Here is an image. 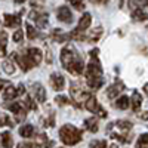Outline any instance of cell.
<instances>
[{
	"label": "cell",
	"mask_w": 148,
	"mask_h": 148,
	"mask_svg": "<svg viewBox=\"0 0 148 148\" xmlns=\"http://www.w3.org/2000/svg\"><path fill=\"white\" fill-rule=\"evenodd\" d=\"M19 135L22 138H31L34 135V127L31 125H24L21 129H19Z\"/></svg>",
	"instance_id": "obj_17"
},
{
	"label": "cell",
	"mask_w": 148,
	"mask_h": 148,
	"mask_svg": "<svg viewBox=\"0 0 148 148\" xmlns=\"http://www.w3.org/2000/svg\"><path fill=\"white\" fill-rule=\"evenodd\" d=\"M129 6H130L132 9H139V8L142 6V2H141V0H130Z\"/></svg>",
	"instance_id": "obj_33"
},
{
	"label": "cell",
	"mask_w": 148,
	"mask_h": 148,
	"mask_svg": "<svg viewBox=\"0 0 148 148\" xmlns=\"http://www.w3.org/2000/svg\"><path fill=\"white\" fill-rule=\"evenodd\" d=\"M5 19V25L9 28H15L21 25V15H14V14H5L3 15Z\"/></svg>",
	"instance_id": "obj_7"
},
{
	"label": "cell",
	"mask_w": 148,
	"mask_h": 148,
	"mask_svg": "<svg viewBox=\"0 0 148 148\" xmlns=\"http://www.w3.org/2000/svg\"><path fill=\"white\" fill-rule=\"evenodd\" d=\"M116 107L119 110H126L129 107V98L127 96H120L119 99L116 101Z\"/></svg>",
	"instance_id": "obj_21"
},
{
	"label": "cell",
	"mask_w": 148,
	"mask_h": 148,
	"mask_svg": "<svg viewBox=\"0 0 148 148\" xmlns=\"http://www.w3.org/2000/svg\"><path fill=\"white\" fill-rule=\"evenodd\" d=\"M6 84H8V83H6L5 80H2V79H0V90H2V89L5 88V86H6Z\"/></svg>",
	"instance_id": "obj_38"
},
{
	"label": "cell",
	"mask_w": 148,
	"mask_h": 148,
	"mask_svg": "<svg viewBox=\"0 0 148 148\" xmlns=\"http://www.w3.org/2000/svg\"><path fill=\"white\" fill-rule=\"evenodd\" d=\"M86 108H88L90 113H93V114H96L98 117H107V111L98 104V101H96V98L95 96H89L88 99H86Z\"/></svg>",
	"instance_id": "obj_4"
},
{
	"label": "cell",
	"mask_w": 148,
	"mask_h": 148,
	"mask_svg": "<svg viewBox=\"0 0 148 148\" xmlns=\"http://www.w3.org/2000/svg\"><path fill=\"white\" fill-rule=\"evenodd\" d=\"M22 37H24V34H22V31H21V30L15 31V34H14V42H16V43L22 42Z\"/></svg>",
	"instance_id": "obj_35"
},
{
	"label": "cell",
	"mask_w": 148,
	"mask_h": 148,
	"mask_svg": "<svg viewBox=\"0 0 148 148\" xmlns=\"http://www.w3.org/2000/svg\"><path fill=\"white\" fill-rule=\"evenodd\" d=\"M0 126H14V125L6 114H0Z\"/></svg>",
	"instance_id": "obj_27"
},
{
	"label": "cell",
	"mask_w": 148,
	"mask_h": 148,
	"mask_svg": "<svg viewBox=\"0 0 148 148\" xmlns=\"http://www.w3.org/2000/svg\"><path fill=\"white\" fill-rule=\"evenodd\" d=\"M31 90H33V95L36 96V99L39 102H45L46 101V90H45V88L40 83H34L31 86Z\"/></svg>",
	"instance_id": "obj_8"
},
{
	"label": "cell",
	"mask_w": 148,
	"mask_h": 148,
	"mask_svg": "<svg viewBox=\"0 0 148 148\" xmlns=\"http://www.w3.org/2000/svg\"><path fill=\"white\" fill-rule=\"evenodd\" d=\"M136 147L138 148H148V133H144L138 138V142H136Z\"/></svg>",
	"instance_id": "obj_25"
},
{
	"label": "cell",
	"mask_w": 148,
	"mask_h": 148,
	"mask_svg": "<svg viewBox=\"0 0 148 148\" xmlns=\"http://www.w3.org/2000/svg\"><path fill=\"white\" fill-rule=\"evenodd\" d=\"M61 64H62V67L67 71H70L74 76L82 74L84 68V64H83L80 55L76 52V49L73 46H65L61 51Z\"/></svg>",
	"instance_id": "obj_1"
},
{
	"label": "cell",
	"mask_w": 148,
	"mask_h": 148,
	"mask_svg": "<svg viewBox=\"0 0 148 148\" xmlns=\"http://www.w3.org/2000/svg\"><path fill=\"white\" fill-rule=\"evenodd\" d=\"M30 18L36 22V25H39L40 28H45L47 25V14H39V12H31Z\"/></svg>",
	"instance_id": "obj_9"
},
{
	"label": "cell",
	"mask_w": 148,
	"mask_h": 148,
	"mask_svg": "<svg viewBox=\"0 0 148 148\" xmlns=\"http://www.w3.org/2000/svg\"><path fill=\"white\" fill-rule=\"evenodd\" d=\"M123 89H125V86H123L121 83H117V84H114V86H111V88L108 89V92H107V95H108V98H114V96H117Z\"/></svg>",
	"instance_id": "obj_19"
},
{
	"label": "cell",
	"mask_w": 148,
	"mask_h": 148,
	"mask_svg": "<svg viewBox=\"0 0 148 148\" xmlns=\"http://www.w3.org/2000/svg\"><path fill=\"white\" fill-rule=\"evenodd\" d=\"M6 55V46H0V58H3Z\"/></svg>",
	"instance_id": "obj_36"
},
{
	"label": "cell",
	"mask_w": 148,
	"mask_h": 148,
	"mask_svg": "<svg viewBox=\"0 0 148 148\" xmlns=\"http://www.w3.org/2000/svg\"><path fill=\"white\" fill-rule=\"evenodd\" d=\"M90 22H92V16H90V14H83V16L80 18V21H79V27H77V33H82V31H84V30H88L89 27H90Z\"/></svg>",
	"instance_id": "obj_11"
},
{
	"label": "cell",
	"mask_w": 148,
	"mask_h": 148,
	"mask_svg": "<svg viewBox=\"0 0 148 148\" xmlns=\"http://www.w3.org/2000/svg\"><path fill=\"white\" fill-rule=\"evenodd\" d=\"M56 18L61 21V22H71L73 21V14H71V10L67 8V6H61V8H58V10H56Z\"/></svg>",
	"instance_id": "obj_6"
},
{
	"label": "cell",
	"mask_w": 148,
	"mask_h": 148,
	"mask_svg": "<svg viewBox=\"0 0 148 148\" xmlns=\"http://www.w3.org/2000/svg\"><path fill=\"white\" fill-rule=\"evenodd\" d=\"M101 34H102V27H98V28H95V30H93V31L89 34V37L92 36V39H93V40H98Z\"/></svg>",
	"instance_id": "obj_29"
},
{
	"label": "cell",
	"mask_w": 148,
	"mask_h": 148,
	"mask_svg": "<svg viewBox=\"0 0 148 148\" xmlns=\"http://www.w3.org/2000/svg\"><path fill=\"white\" fill-rule=\"evenodd\" d=\"M0 145L3 148H12L14 147V139H12V135L9 132H3L0 135Z\"/></svg>",
	"instance_id": "obj_13"
},
{
	"label": "cell",
	"mask_w": 148,
	"mask_h": 148,
	"mask_svg": "<svg viewBox=\"0 0 148 148\" xmlns=\"http://www.w3.org/2000/svg\"><path fill=\"white\" fill-rule=\"evenodd\" d=\"M93 2H98V3H105L107 0H93Z\"/></svg>",
	"instance_id": "obj_39"
},
{
	"label": "cell",
	"mask_w": 148,
	"mask_h": 148,
	"mask_svg": "<svg viewBox=\"0 0 148 148\" xmlns=\"http://www.w3.org/2000/svg\"><path fill=\"white\" fill-rule=\"evenodd\" d=\"M132 18H133L135 21H145V19H148V14H145L141 8H139V9H133Z\"/></svg>",
	"instance_id": "obj_20"
},
{
	"label": "cell",
	"mask_w": 148,
	"mask_h": 148,
	"mask_svg": "<svg viewBox=\"0 0 148 148\" xmlns=\"http://www.w3.org/2000/svg\"><path fill=\"white\" fill-rule=\"evenodd\" d=\"M18 148H43V145H40L39 142L36 144H31V142H24V144H19Z\"/></svg>",
	"instance_id": "obj_28"
},
{
	"label": "cell",
	"mask_w": 148,
	"mask_h": 148,
	"mask_svg": "<svg viewBox=\"0 0 148 148\" xmlns=\"http://www.w3.org/2000/svg\"><path fill=\"white\" fill-rule=\"evenodd\" d=\"M59 138L67 145H76L82 141V132L73 125H64L59 130Z\"/></svg>",
	"instance_id": "obj_2"
},
{
	"label": "cell",
	"mask_w": 148,
	"mask_h": 148,
	"mask_svg": "<svg viewBox=\"0 0 148 148\" xmlns=\"http://www.w3.org/2000/svg\"><path fill=\"white\" fill-rule=\"evenodd\" d=\"M27 36H28V39L30 40H34V39H37L39 37V31H37L31 24H27Z\"/></svg>",
	"instance_id": "obj_24"
},
{
	"label": "cell",
	"mask_w": 148,
	"mask_h": 148,
	"mask_svg": "<svg viewBox=\"0 0 148 148\" xmlns=\"http://www.w3.org/2000/svg\"><path fill=\"white\" fill-rule=\"evenodd\" d=\"M55 101H56V104H59V105H65V104L70 102V101L67 99V96H56Z\"/></svg>",
	"instance_id": "obj_34"
},
{
	"label": "cell",
	"mask_w": 148,
	"mask_h": 148,
	"mask_svg": "<svg viewBox=\"0 0 148 148\" xmlns=\"http://www.w3.org/2000/svg\"><path fill=\"white\" fill-rule=\"evenodd\" d=\"M8 108L12 111V113H15V114H16L18 121H21L24 117H25V110L22 108V105H21V104H18V102H15V104H10V105H8Z\"/></svg>",
	"instance_id": "obj_12"
},
{
	"label": "cell",
	"mask_w": 148,
	"mask_h": 148,
	"mask_svg": "<svg viewBox=\"0 0 148 148\" xmlns=\"http://www.w3.org/2000/svg\"><path fill=\"white\" fill-rule=\"evenodd\" d=\"M25 56L28 58V61L31 62V65L36 67V65L40 64V61H42V56H43V55H42V51H40V49H37V47H30V49H27Z\"/></svg>",
	"instance_id": "obj_5"
},
{
	"label": "cell",
	"mask_w": 148,
	"mask_h": 148,
	"mask_svg": "<svg viewBox=\"0 0 148 148\" xmlns=\"http://www.w3.org/2000/svg\"><path fill=\"white\" fill-rule=\"evenodd\" d=\"M144 90H145V92L148 93V84H145V88H144Z\"/></svg>",
	"instance_id": "obj_40"
},
{
	"label": "cell",
	"mask_w": 148,
	"mask_h": 148,
	"mask_svg": "<svg viewBox=\"0 0 148 148\" xmlns=\"http://www.w3.org/2000/svg\"><path fill=\"white\" fill-rule=\"evenodd\" d=\"M51 82H52V88L55 90H62L64 86H65V80H64V77L61 76L59 73H53L52 74V76H51Z\"/></svg>",
	"instance_id": "obj_10"
},
{
	"label": "cell",
	"mask_w": 148,
	"mask_h": 148,
	"mask_svg": "<svg viewBox=\"0 0 148 148\" xmlns=\"http://www.w3.org/2000/svg\"><path fill=\"white\" fill-rule=\"evenodd\" d=\"M105 147H107L105 141H93L90 144V148H105Z\"/></svg>",
	"instance_id": "obj_31"
},
{
	"label": "cell",
	"mask_w": 148,
	"mask_h": 148,
	"mask_svg": "<svg viewBox=\"0 0 148 148\" xmlns=\"http://www.w3.org/2000/svg\"><path fill=\"white\" fill-rule=\"evenodd\" d=\"M16 3H22V2H25V0H15Z\"/></svg>",
	"instance_id": "obj_41"
},
{
	"label": "cell",
	"mask_w": 148,
	"mask_h": 148,
	"mask_svg": "<svg viewBox=\"0 0 148 148\" xmlns=\"http://www.w3.org/2000/svg\"><path fill=\"white\" fill-rule=\"evenodd\" d=\"M70 93H71V96H73L74 102H76V105H80L83 101L86 102V99H88V98L90 96L88 92H86V90L82 88V84H79V83H73V84H71Z\"/></svg>",
	"instance_id": "obj_3"
},
{
	"label": "cell",
	"mask_w": 148,
	"mask_h": 148,
	"mask_svg": "<svg viewBox=\"0 0 148 148\" xmlns=\"http://www.w3.org/2000/svg\"><path fill=\"white\" fill-rule=\"evenodd\" d=\"M141 119H142V120H148V111H145V113L141 114Z\"/></svg>",
	"instance_id": "obj_37"
},
{
	"label": "cell",
	"mask_w": 148,
	"mask_h": 148,
	"mask_svg": "<svg viewBox=\"0 0 148 148\" xmlns=\"http://www.w3.org/2000/svg\"><path fill=\"white\" fill-rule=\"evenodd\" d=\"M18 96V88H15V86H12V84H6V89H5V92H3V98L5 99H14V98H16Z\"/></svg>",
	"instance_id": "obj_14"
},
{
	"label": "cell",
	"mask_w": 148,
	"mask_h": 148,
	"mask_svg": "<svg viewBox=\"0 0 148 148\" xmlns=\"http://www.w3.org/2000/svg\"><path fill=\"white\" fill-rule=\"evenodd\" d=\"M3 70H5V73H8V74H14L15 73V65H14V62H12L10 59H8V61H3Z\"/></svg>",
	"instance_id": "obj_23"
},
{
	"label": "cell",
	"mask_w": 148,
	"mask_h": 148,
	"mask_svg": "<svg viewBox=\"0 0 148 148\" xmlns=\"http://www.w3.org/2000/svg\"><path fill=\"white\" fill-rule=\"evenodd\" d=\"M141 105H142V96L138 92H133V95H132V108H133V111H138L141 108Z\"/></svg>",
	"instance_id": "obj_18"
},
{
	"label": "cell",
	"mask_w": 148,
	"mask_h": 148,
	"mask_svg": "<svg viewBox=\"0 0 148 148\" xmlns=\"http://www.w3.org/2000/svg\"><path fill=\"white\" fill-rule=\"evenodd\" d=\"M110 148H119V147H117V145H111Z\"/></svg>",
	"instance_id": "obj_42"
},
{
	"label": "cell",
	"mask_w": 148,
	"mask_h": 148,
	"mask_svg": "<svg viewBox=\"0 0 148 148\" xmlns=\"http://www.w3.org/2000/svg\"><path fill=\"white\" fill-rule=\"evenodd\" d=\"M84 126L88 130H90L92 133L98 132V120L95 117H90V119H86L84 120Z\"/></svg>",
	"instance_id": "obj_16"
},
{
	"label": "cell",
	"mask_w": 148,
	"mask_h": 148,
	"mask_svg": "<svg viewBox=\"0 0 148 148\" xmlns=\"http://www.w3.org/2000/svg\"><path fill=\"white\" fill-rule=\"evenodd\" d=\"M88 84H89V88L92 90H96V89H99L101 86L104 84V79L102 77H89L88 79Z\"/></svg>",
	"instance_id": "obj_15"
},
{
	"label": "cell",
	"mask_w": 148,
	"mask_h": 148,
	"mask_svg": "<svg viewBox=\"0 0 148 148\" xmlns=\"http://www.w3.org/2000/svg\"><path fill=\"white\" fill-rule=\"evenodd\" d=\"M116 126H117L119 129H121L123 132H127V130L132 129V123H130V121H126V120H119V121L116 123Z\"/></svg>",
	"instance_id": "obj_22"
},
{
	"label": "cell",
	"mask_w": 148,
	"mask_h": 148,
	"mask_svg": "<svg viewBox=\"0 0 148 148\" xmlns=\"http://www.w3.org/2000/svg\"><path fill=\"white\" fill-rule=\"evenodd\" d=\"M68 2L73 5V8H76V9H83L84 8V3H83V0H68Z\"/></svg>",
	"instance_id": "obj_30"
},
{
	"label": "cell",
	"mask_w": 148,
	"mask_h": 148,
	"mask_svg": "<svg viewBox=\"0 0 148 148\" xmlns=\"http://www.w3.org/2000/svg\"><path fill=\"white\" fill-rule=\"evenodd\" d=\"M53 36L56 37V40H58V42H64V40L70 39V36H68V34H65V33H61L59 30H55V31H53ZM55 37H53V39H55Z\"/></svg>",
	"instance_id": "obj_26"
},
{
	"label": "cell",
	"mask_w": 148,
	"mask_h": 148,
	"mask_svg": "<svg viewBox=\"0 0 148 148\" xmlns=\"http://www.w3.org/2000/svg\"><path fill=\"white\" fill-rule=\"evenodd\" d=\"M25 107H27L28 110H36V104H34V101L31 99L30 96L25 98Z\"/></svg>",
	"instance_id": "obj_32"
}]
</instances>
